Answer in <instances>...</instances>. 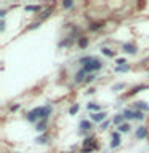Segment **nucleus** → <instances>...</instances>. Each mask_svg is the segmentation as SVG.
<instances>
[{
	"instance_id": "obj_1",
	"label": "nucleus",
	"mask_w": 149,
	"mask_h": 153,
	"mask_svg": "<svg viewBox=\"0 0 149 153\" xmlns=\"http://www.w3.org/2000/svg\"><path fill=\"white\" fill-rule=\"evenodd\" d=\"M51 115V107L50 105H45V107H37V108H34L31 110L27 115H26V118H27V121H31V123H38L40 120H48V117Z\"/></svg>"
},
{
	"instance_id": "obj_2",
	"label": "nucleus",
	"mask_w": 149,
	"mask_h": 153,
	"mask_svg": "<svg viewBox=\"0 0 149 153\" xmlns=\"http://www.w3.org/2000/svg\"><path fill=\"white\" fill-rule=\"evenodd\" d=\"M101 67H103V62L101 61H98V59H95V61H91L88 65H85V67H82V69H84L87 74H93V72H96V70H99Z\"/></svg>"
},
{
	"instance_id": "obj_3",
	"label": "nucleus",
	"mask_w": 149,
	"mask_h": 153,
	"mask_svg": "<svg viewBox=\"0 0 149 153\" xmlns=\"http://www.w3.org/2000/svg\"><path fill=\"white\" fill-rule=\"evenodd\" d=\"M93 150H96L95 139H90V137H87L85 140H84V148H82V153H91Z\"/></svg>"
},
{
	"instance_id": "obj_4",
	"label": "nucleus",
	"mask_w": 149,
	"mask_h": 153,
	"mask_svg": "<svg viewBox=\"0 0 149 153\" xmlns=\"http://www.w3.org/2000/svg\"><path fill=\"white\" fill-rule=\"evenodd\" d=\"M147 136V128L146 126H139L138 129H136V139H139V140H141V139H144Z\"/></svg>"
},
{
	"instance_id": "obj_5",
	"label": "nucleus",
	"mask_w": 149,
	"mask_h": 153,
	"mask_svg": "<svg viewBox=\"0 0 149 153\" xmlns=\"http://www.w3.org/2000/svg\"><path fill=\"white\" fill-rule=\"evenodd\" d=\"M120 145V134L119 132H112V142H111V147L117 148Z\"/></svg>"
},
{
	"instance_id": "obj_6",
	"label": "nucleus",
	"mask_w": 149,
	"mask_h": 153,
	"mask_svg": "<svg viewBox=\"0 0 149 153\" xmlns=\"http://www.w3.org/2000/svg\"><path fill=\"white\" fill-rule=\"evenodd\" d=\"M106 117H108V115L104 112H98V113L91 115V120H93V121H106Z\"/></svg>"
},
{
	"instance_id": "obj_7",
	"label": "nucleus",
	"mask_w": 149,
	"mask_h": 153,
	"mask_svg": "<svg viewBox=\"0 0 149 153\" xmlns=\"http://www.w3.org/2000/svg\"><path fill=\"white\" fill-rule=\"evenodd\" d=\"M96 57H93V56H84V57H80L79 59V64L82 65V67H85V65H88L91 61H95Z\"/></svg>"
},
{
	"instance_id": "obj_8",
	"label": "nucleus",
	"mask_w": 149,
	"mask_h": 153,
	"mask_svg": "<svg viewBox=\"0 0 149 153\" xmlns=\"http://www.w3.org/2000/svg\"><path fill=\"white\" fill-rule=\"evenodd\" d=\"M85 75H88V74H87L84 69H80L79 72H77V75H75V81H77V83H82V81H85V78H87Z\"/></svg>"
},
{
	"instance_id": "obj_9",
	"label": "nucleus",
	"mask_w": 149,
	"mask_h": 153,
	"mask_svg": "<svg viewBox=\"0 0 149 153\" xmlns=\"http://www.w3.org/2000/svg\"><path fill=\"white\" fill-rule=\"evenodd\" d=\"M123 51L130 53V54H135V53H136V46H135L133 43H125V45H123Z\"/></svg>"
},
{
	"instance_id": "obj_10",
	"label": "nucleus",
	"mask_w": 149,
	"mask_h": 153,
	"mask_svg": "<svg viewBox=\"0 0 149 153\" xmlns=\"http://www.w3.org/2000/svg\"><path fill=\"white\" fill-rule=\"evenodd\" d=\"M51 11H53V8H51V7H47L45 10H43V13L40 14V16H38V22L43 21V19H47V18L51 14Z\"/></svg>"
},
{
	"instance_id": "obj_11",
	"label": "nucleus",
	"mask_w": 149,
	"mask_h": 153,
	"mask_svg": "<svg viewBox=\"0 0 149 153\" xmlns=\"http://www.w3.org/2000/svg\"><path fill=\"white\" fill-rule=\"evenodd\" d=\"M47 123H48V120H40V121L37 123V126H35V129L38 132H43L47 129Z\"/></svg>"
},
{
	"instance_id": "obj_12",
	"label": "nucleus",
	"mask_w": 149,
	"mask_h": 153,
	"mask_svg": "<svg viewBox=\"0 0 149 153\" xmlns=\"http://www.w3.org/2000/svg\"><path fill=\"white\" fill-rule=\"evenodd\" d=\"M135 105H136V108H139L141 112H149V105L144 102V100H138Z\"/></svg>"
},
{
	"instance_id": "obj_13",
	"label": "nucleus",
	"mask_w": 149,
	"mask_h": 153,
	"mask_svg": "<svg viewBox=\"0 0 149 153\" xmlns=\"http://www.w3.org/2000/svg\"><path fill=\"white\" fill-rule=\"evenodd\" d=\"M80 129L82 131H88V129H91V121H88V120H82L80 121Z\"/></svg>"
},
{
	"instance_id": "obj_14",
	"label": "nucleus",
	"mask_w": 149,
	"mask_h": 153,
	"mask_svg": "<svg viewBox=\"0 0 149 153\" xmlns=\"http://www.w3.org/2000/svg\"><path fill=\"white\" fill-rule=\"evenodd\" d=\"M122 115H123V118H125V120H135V112H132V110H128V108H127V110H123V113H122Z\"/></svg>"
},
{
	"instance_id": "obj_15",
	"label": "nucleus",
	"mask_w": 149,
	"mask_h": 153,
	"mask_svg": "<svg viewBox=\"0 0 149 153\" xmlns=\"http://www.w3.org/2000/svg\"><path fill=\"white\" fill-rule=\"evenodd\" d=\"M123 115H115V117H114V120H112V121H114V124H117V126H120V124H123Z\"/></svg>"
},
{
	"instance_id": "obj_16",
	"label": "nucleus",
	"mask_w": 149,
	"mask_h": 153,
	"mask_svg": "<svg viewBox=\"0 0 149 153\" xmlns=\"http://www.w3.org/2000/svg\"><path fill=\"white\" fill-rule=\"evenodd\" d=\"M130 129H132L130 123H123V124H120V126H119V131H120V132H128Z\"/></svg>"
},
{
	"instance_id": "obj_17",
	"label": "nucleus",
	"mask_w": 149,
	"mask_h": 153,
	"mask_svg": "<svg viewBox=\"0 0 149 153\" xmlns=\"http://www.w3.org/2000/svg\"><path fill=\"white\" fill-rule=\"evenodd\" d=\"M24 10H26V11H40V7H38V5H26Z\"/></svg>"
},
{
	"instance_id": "obj_18",
	"label": "nucleus",
	"mask_w": 149,
	"mask_h": 153,
	"mask_svg": "<svg viewBox=\"0 0 149 153\" xmlns=\"http://www.w3.org/2000/svg\"><path fill=\"white\" fill-rule=\"evenodd\" d=\"M87 108H88V110H95V112L98 113L101 110V105H98V104H88V105H87Z\"/></svg>"
},
{
	"instance_id": "obj_19",
	"label": "nucleus",
	"mask_w": 149,
	"mask_h": 153,
	"mask_svg": "<svg viewBox=\"0 0 149 153\" xmlns=\"http://www.w3.org/2000/svg\"><path fill=\"white\" fill-rule=\"evenodd\" d=\"M48 140V134H43V136H38L37 139H35V142L37 143H45Z\"/></svg>"
},
{
	"instance_id": "obj_20",
	"label": "nucleus",
	"mask_w": 149,
	"mask_h": 153,
	"mask_svg": "<svg viewBox=\"0 0 149 153\" xmlns=\"http://www.w3.org/2000/svg\"><path fill=\"white\" fill-rule=\"evenodd\" d=\"M101 53H103V54H106V56H109V57L115 56V53H114V51H111L109 48H103V50H101Z\"/></svg>"
},
{
	"instance_id": "obj_21",
	"label": "nucleus",
	"mask_w": 149,
	"mask_h": 153,
	"mask_svg": "<svg viewBox=\"0 0 149 153\" xmlns=\"http://www.w3.org/2000/svg\"><path fill=\"white\" fill-rule=\"evenodd\" d=\"M77 112H79V104H74V105L69 108V115H75Z\"/></svg>"
},
{
	"instance_id": "obj_22",
	"label": "nucleus",
	"mask_w": 149,
	"mask_h": 153,
	"mask_svg": "<svg viewBox=\"0 0 149 153\" xmlns=\"http://www.w3.org/2000/svg\"><path fill=\"white\" fill-rule=\"evenodd\" d=\"M123 88H125V83H117L112 86V91H122Z\"/></svg>"
},
{
	"instance_id": "obj_23",
	"label": "nucleus",
	"mask_w": 149,
	"mask_h": 153,
	"mask_svg": "<svg viewBox=\"0 0 149 153\" xmlns=\"http://www.w3.org/2000/svg\"><path fill=\"white\" fill-rule=\"evenodd\" d=\"M87 45H88V40H87L85 37H82L80 40H79V46H80V48H85Z\"/></svg>"
},
{
	"instance_id": "obj_24",
	"label": "nucleus",
	"mask_w": 149,
	"mask_h": 153,
	"mask_svg": "<svg viewBox=\"0 0 149 153\" xmlns=\"http://www.w3.org/2000/svg\"><path fill=\"white\" fill-rule=\"evenodd\" d=\"M135 120H144V112H141V110L135 112Z\"/></svg>"
},
{
	"instance_id": "obj_25",
	"label": "nucleus",
	"mask_w": 149,
	"mask_h": 153,
	"mask_svg": "<svg viewBox=\"0 0 149 153\" xmlns=\"http://www.w3.org/2000/svg\"><path fill=\"white\" fill-rule=\"evenodd\" d=\"M103 27V24H99V22H93L90 26V30H98V29H101Z\"/></svg>"
},
{
	"instance_id": "obj_26",
	"label": "nucleus",
	"mask_w": 149,
	"mask_h": 153,
	"mask_svg": "<svg viewBox=\"0 0 149 153\" xmlns=\"http://www.w3.org/2000/svg\"><path fill=\"white\" fill-rule=\"evenodd\" d=\"M127 70H130V65L127 64V65H122V67H115V72H127Z\"/></svg>"
},
{
	"instance_id": "obj_27",
	"label": "nucleus",
	"mask_w": 149,
	"mask_h": 153,
	"mask_svg": "<svg viewBox=\"0 0 149 153\" xmlns=\"http://www.w3.org/2000/svg\"><path fill=\"white\" fill-rule=\"evenodd\" d=\"M115 64H117L119 67H122V65H127V61H125L123 57H120V59H117V61H115Z\"/></svg>"
},
{
	"instance_id": "obj_28",
	"label": "nucleus",
	"mask_w": 149,
	"mask_h": 153,
	"mask_svg": "<svg viewBox=\"0 0 149 153\" xmlns=\"http://www.w3.org/2000/svg\"><path fill=\"white\" fill-rule=\"evenodd\" d=\"M95 78H96V75H95V74H90V75H87L85 81H87V83H90V81H93Z\"/></svg>"
},
{
	"instance_id": "obj_29",
	"label": "nucleus",
	"mask_w": 149,
	"mask_h": 153,
	"mask_svg": "<svg viewBox=\"0 0 149 153\" xmlns=\"http://www.w3.org/2000/svg\"><path fill=\"white\" fill-rule=\"evenodd\" d=\"M72 2H69V0H67V2H62V8H72Z\"/></svg>"
},
{
	"instance_id": "obj_30",
	"label": "nucleus",
	"mask_w": 149,
	"mask_h": 153,
	"mask_svg": "<svg viewBox=\"0 0 149 153\" xmlns=\"http://www.w3.org/2000/svg\"><path fill=\"white\" fill-rule=\"evenodd\" d=\"M143 89H146V86H136L133 91H132V94H135V93H138V91H143Z\"/></svg>"
},
{
	"instance_id": "obj_31",
	"label": "nucleus",
	"mask_w": 149,
	"mask_h": 153,
	"mask_svg": "<svg viewBox=\"0 0 149 153\" xmlns=\"http://www.w3.org/2000/svg\"><path fill=\"white\" fill-rule=\"evenodd\" d=\"M108 126H109V121H108V120H106L104 123H101V129H106Z\"/></svg>"
},
{
	"instance_id": "obj_32",
	"label": "nucleus",
	"mask_w": 149,
	"mask_h": 153,
	"mask_svg": "<svg viewBox=\"0 0 149 153\" xmlns=\"http://www.w3.org/2000/svg\"><path fill=\"white\" fill-rule=\"evenodd\" d=\"M3 30H5V21L0 22V32H3Z\"/></svg>"
},
{
	"instance_id": "obj_33",
	"label": "nucleus",
	"mask_w": 149,
	"mask_h": 153,
	"mask_svg": "<svg viewBox=\"0 0 149 153\" xmlns=\"http://www.w3.org/2000/svg\"><path fill=\"white\" fill-rule=\"evenodd\" d=\"M5 14H7V11H5V10H2V11H0V18H3Z\"/></svg>"
}]
</instances>
